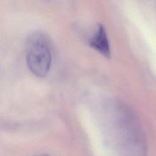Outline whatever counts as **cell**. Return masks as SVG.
Returning a JSON list of instances; mask_svg holds the SVG:
<instances>
[{"label":"cell","instance_id":"obj_1","mask_svg":"<svg viewBox=\"0 0 156 156\" xmlns=\"http://www.w3.org/2000/svg\"><path fill=\"white\" fill-rule=\"evenodd\" d=\"M27 64L31 72L37 77L45 76L49 71L52 54L46 37L40 32L29 36L26 46Z\"/></svg>","mask_w":156,"mask_h":156},{"label":"cell","instance_id":"obj_2","mask_svg":"<svg viewBox=\"0 0 156 156\" xmlns=\"http://www.w3.org/2000/svg\"><path fill=\"white\" fill-rule=\"evenodd\" d=\"M88 44L105 57H110V46L106 30L103 25H99L96 31L89 39Z\"/></svg>","mask_w":156,"mask_h":156},{"label":"cell","instance_id":"obj_3","mask_svg":"<svg viewBox=\"0 0 156 156\" xmlns=\"http://www.w3.org/2000/svg\"><path fill=\"white\" fill-rule=\"evenodd\" d=\"M42 156H48V155H42Z\"/></svg>","mask_w":156,"mask_h":156}]
</instances>
